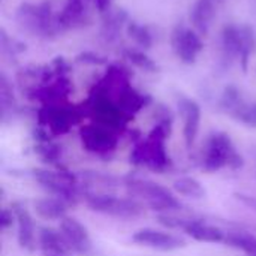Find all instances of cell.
Wrapping results in <instances>:
<instances>
[{"label": "cell", "mask_w": 256, "mask_h": 256, "mask_svg": "<svg viewBox=\"0 0 256 256\" xmlns=\"http://www.w3.org/2000/svg\"><path fill=\"white\" fill-rule=\"evenodd\" d=\"M87 207L96 213L117 218V219H135L144 214V206L135 198H120L111 194H84Z\"/></svg>", "instance_id": "cell-3"}, {"label": "cell", "mask_w": 256, "mask_h": 256, "mask_svg": "<svg viewBox=\"0 0 256 256\" xmlns=\"http://www.w3.org/2000/svg\"><path fill=\"white\" fill-rule=\"evenodd\" d=\"M192 16H194V22L198 28L201 30H207L210 20L213 16V3L212 0H200L194 10H192Z\"/></svg>", "instance_id": "cell-17"}, {"label": "cell", "mask_w": 256, "mask_h": 256, "mask_svg": "<svg viewBox=\"0 0 256 256\" xmlns=\"http://www.w3.org/2000/svg\"><path fill=\"white\" fill-rule=\"evenodd\" d=\"M182 231L186 236L192 237L194 240L202 242V243H224L226 237V234L220 228L208 225L200 219H192V218H189V220L186 222Z\"/></svg>", "instance_id": "cell-10"}, {"label": "cell", "mask_w": 256, "mask_h": 256, "mask_svg": "<svg viewBox=\"0 0 256 256\" xmlns=\"http://www.w3.org/2000/svg\"><path fill=\"white\" fill-rule=\"evenodd\" d=\"M166 130L165 124H158L148 138L138 144L130 153V162L136 166H147L153 171H165L170 168V156L165 148Z\"/></svg>", "instance_id": "cell-2"}, {"label": "cell", "mask_w": 256, "mask_h": 256, "mask_svg": "<svg viewBox=\"0 0 256 256\" xmlns=\"http://www.w3.org/2000/svg\"><path fill=\"white\" fill-rule=\"evenodd\" d=\"M38 244L45 255H69L72 252L69 243L60 232V230H52L42 226L38 231Z\"/></svg>", "instance_id": "cell-11"}, {"label": "cell", "mask_w": 256, "mask_h": 256, "mask_svg": "<svg viewBox=\"0 0 256 256\" xmlns=\"http://www.w3.org/2000/svg\"><path fill=\"white\" fill-rule=\"evenodd\" d=\"M84 183L94 184V186H102V188H116L118 184V180L110 174L105 172H98V171H82L80 174Z\"/></svg>", "instance_id": "cell-18"}, {"label": "cell", "mask_w": 256, "mask_h": 256, "mask_svg": "<svg viewBox=\"0 0 256 256\" xmlns=\"http://www.w3.org/2000/svg\"><path fill=\"white\" fill-rule=\"evenodd\" d=\"M12 212L15 213L16 218V240L21 249L33 252L36 248V230H34V224L33 219L28 213V210L26 208V206H22L21 202H14L10 206Z\"/></svg>", "instance_id": "cell-8"}, {"label": "cell", "mask_w": 256, "mask_h": 256, "mask_svg": "<svg viewBox=\"0 0 256 256\" xmlns=\"http://www.w3.org/2000/svg\"><path fill=\"white\" fill-rule=\"evenodd\" d=\"M60 232L69 243L72 252L86 255L92 250L93 243L88 234V230L75 218H63L60 220Z\"/></svg>", "instance_id": "cell-7"}, {"label": "cell", "mask_w": 256, "mask_h": 256, "mask_svg": "<svg viewBox=\"0 0 256 256\" xmlns=\"http://www.w3.org/2000/svg\"><path fill=\"white\" fill-rule=\"evenodd\" d=\"M34 213L45 220H62L66 218L68 204L56 196L39 198L33 202Z\"/></svg>", "instance_id": "cell-12"}, {"label": "cell", "mask_w": 256, "mask_h": 256, "mask_svg": "<svg viewBox=\"0 0 256 256\" xmlns=\"http://www.w3.org/2000/svg\"><path fill=\"white\" fill-rule=\"evenodd\" d=\"M45 123L50 126L52 134L62 135L70 129V126L74 123V114H70L69 111H64V110H50V112H46Z\"/></svg>", "instance_id": "cell-15"}, {"label": "cell", "mask_w": 256, "mask_h": 256, "mask_svg": "<svg viewBox=\"0 0 256 256\" xmlns=\"http://www.w3.org/2000/svg\"><path fill=\"white\" fill-rule=\"evenodd\" d=\"M174 190L178 195L194 198V200H202L206 196V189L201 184L200 180L195 177H180L174 182Z\"/></svg>", "instance_id": "cell-16"}, {"label": "cell", "mask_w": 256, "mask_h": 256, "mask_svg": "<svg viewBox=\"0 0 256 256\" xmlns=\"http://www.w3.org/2000/svg\"><path fill=\"white\" fill-rule=\"evenodd\" d=\"M174 46L177 50L178 57H182L183 62L192 63L195 60L196 52L201 50V40L194 32L182 30L178 33V40H174Z\"/></svg>", "instance_id": "cell-13"}, {"label": "cell", "mask_w": 256, "mask_h": 256, "mask_svg": "<svg viewBox=\"0 0 256 256\" xmlns=\"http://www.w3.org/2000/svg\"><path fill=\"white\" fill-rule=\"evenodd\" d=\"M123 186L129 196L135 200H142L150 210L158 214H177L183 212V204L177 196L165 186L138 176H126L123 178Z\"/></svg>", "instance_id": "cell-1"}, {"label": "cell", "mask_w": 256, "mask_h": 256, "mask_svg": "<svg viewBox=\"0 0 256 256\" xmlns=\"http://www.w3.org/2000/svg\"><path fill=\"white\" fill-rule=\"evenodd\" d=\"M238 152L236 150L231 138L225 132H214L206 146L202 156V168L208 172H216L225 166H231Z\"/></svg>", "instance_id": "cell-4"}, {"label": "cell", "mask_w": 256, "mask_h": 256, "mask_svg": "<svg viewBox=\"0 0 256 256\" xmlns=\"http://www.w3.org/2000/svg\"><path fill=\"white\" fill-rule=\"evenodd\" d=\"M81 141L87 152L98 156H110L118 142L116 132L102 124H90L82 128Z\"/></svg>", "instance_id": "cell-5"}, {"label": "cell", "mask_w": 256, "mask_h": 256, "mask_svg": "<svg viewBox=\"0 0 256 256\" xmlns=\"http://www.w3.org/2000/svg\"><path fill=\"white\" fill-rule=\"evenodd\" d=\"M34 152L38 153V156L48 164H56L57 160H60L62 158V148L52 142H39L34 147Z\"/></svg>", "instance_id": "cell-19"}, {"label": "cell", "mask_w": 256, "mask_h": 256, "mask_svg": "<svg viewBox=\"0 0 256 256\" xmlns=\"http://www.w3.org/2000/svg\"><path fill=\"white\" fill-rule=\"evenodd\" d=\"M180 114L183 117V135L186 147L190 148L194 142L196 141L198 132H200V123H201V108L200 105L192 99H182L178 104Z\"/></svg>", "instance_id": "cell-9"}, {"label": "cell", "mask_w": 256, "mask_h": 256, "mask_svg": "<svg viewBox=\"0 0 256 256\" xmlns=\"http://www.w3.org/2000/svg\"><path fill=\"white\" fill-rule=\"evenodd\" d=\"M132 242L140 246H146V248L162 250V252L178 250L186 246L184 238H182L180 236H176L172 232L162 231V230H154V228L138 230L136 232H134Z\"/></svg>", "instance_id": "cell-6"}, {"label": "cell", "mask_w": 256, "mask_h": 256, "mask_svg": "<svg viewBox=\"0 0 256 256\" xmlns=\"http://www.w3.org/2000/svg\"><path fill=\"white\" fill-rule=\"evenodd\" d=\"M232 116L238 122H242V123H244L248 126L256 128V104L255 105H250V106H244V105L237 106L232 111Z\"/></svg>", "instance_id": "cell-20"}, {"label": "cell", "mask_w": 256, "mask_h": 256, "mask_svg": "<svg viewBox=\"0 0 256 256\" xmlns=\"http://www.w3.org/2000/svg\"><path fill=\"white\" fill-rule=\"evenodd\" d=\"M224 243L232 249L242 250L248 256H256V236L248 232V231L228 232Z\"/></svg>", "instance_id": "cell-14"}, {"label": "cell", "mask_w": 256, "mask_h": 256, "mask_svg": "<svg viewBox=\"0 0 256 256\" xmlns=\"http://www.w3.org/2000/svg\"><path fill=\"white\" fill-rule=\"evenodd\" d=\"M45 256H69V255H45Z\"/></svg>", "instance_id": "cell-22"}, {"label": "cell", "mask_w": 256, "mask_h": 256, "mask_svg": "<svg viewBox=\"0 0 256 256\" xmlns=\"http://www.w3.org/2000/svg\"><path fill=\"white\" fill-rule=\"evenodd\" d=\"M14 222H16V218H15V213L12 212V208H3L2 210V214H0V228L3 231L12 228Z\"/></svg>", "instance_id": "cell-21"}]
</instances>
